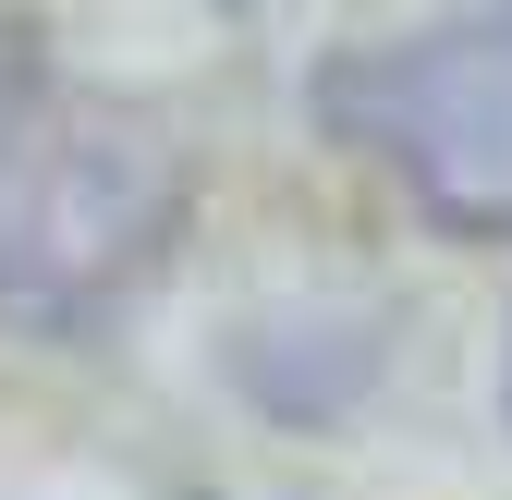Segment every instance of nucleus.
<instances>
[{"instance_id":"f257e3e1","label":"nucleus","mask_w":512,"mask_h":500,"mask_svg":"<svg viewBox=\"0 0 512 500\" xmlns=\"http://www.w3.org/2000/svg\"><path fill=\"white\" fill-rule=\"evenodd\" d=\"M330 110L391 159L439 220L512 232V0H464L452 25L354 61Z\"/></svg>"}]
</instances>
